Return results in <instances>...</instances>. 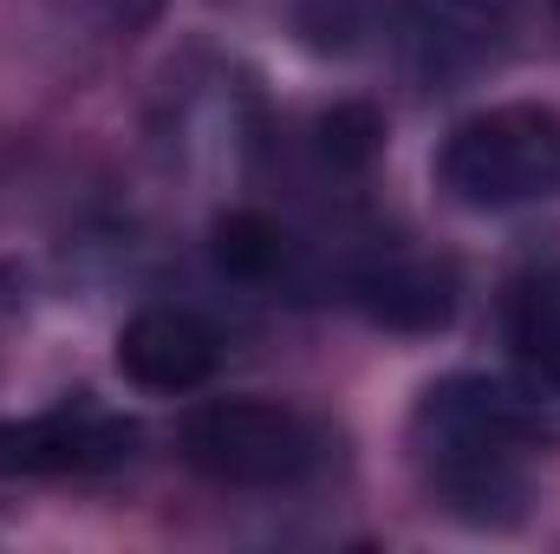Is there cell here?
I'll return each mask as SVG.
<instances>
[{
	"label": "cell",
	"instance_id": "30bf717a",
	"mask_svg": "<svg viewBox=\"0 0 560 554\" xmlns=\"http://www.w3.org/2000/svg\"><path fill=\"white\" fill-rule=\"evenodd\" d=\"M378 150H385V118H378V105L346 99V105L319 112V157H326L332 170H365Z\"/></svg>",
	"mask_w": 560,
	"mask_h": 554
},
{
	"label": "cell",
	"instance_id": "277c9868",
	"mask_svg": "<svg viewBox=\"0 0 560 554\" xmlns=\"http://www.w3.org/2000/svg\"><path fill=\"white\" fill-rule=\"evenodd\" d=\"M509 39V0H392L398 66L423 92L476 79Z\"/></svg>",
	"mask_w": 560,
	"mask_h": 554
},
{
	"label": "cell",
	"instance_id": "8992f818",
	"mask_svg": "<svg viewBox=\"0 0 560 554\" xmlns=\"http://www.w3.org/2000/svg\"><path fill=\"white\" fill-rule=\"evenodd\" d=\"M131 450V424L92 412H46L0 424V476H66V470H98Z\"/></svg>",
	"mask_w": 560,
	"mask_h": 554
},
{
	"label": "cell",
	"instance_id": "8fae6325",
	"mask_svg": "<svg viewBox=\"0 0 560 554\" xmlns=\"http://www.w3.org/2000/svg\"><path fill=\"white\" fill-rule=\"evenodd\" d=\"M555 13H560V0H555Z\"/></svg>",
	"mask_w": 560,
	"mask_h": 554
},
{
	"label": "cell",
	"instance_id": "6da1fadb",
	"mask_svg": "<svg viewBox=\"0 0 560 554\" xmlns=\"http://www.w3.org/2000/svg\"><path fill=\"white\" fill-rule=\"evenodd\" d=\"M555 430L560 424L548 412V399L528 379H482V372L430 385L418 417H411V443H418L430 483L469 516H489L495 503H515L522 496L515 457L535 437H555Z\"/></svg>",
	"mask_w": 560,
	"mask_h": 554
},
{
	"label": "cell",
	"instance_id": "9c48e42d",
	"mask_svg": "<svg viewBox=\"0 0 560 554\" xmlns=\"http://www.w3.org/2000/svg\"><path fill=\"white\" fill-rule=\"evenodd\" d=\"M209 255L229 280H268L280 262V229L261 209H229L209 235Z\"/></svg>",
	"mask_w": 560,
	"mask_h": 554
},
{
	"label": "cell",
	"instance_id": "7a4b0ae2",
	"mask_svg": "<svg viewBox=\"0 0 560 554\" xmlns=\"http://www.w3.org/2000/svg\"><path fill=\"white\" fill-rule=\"evenodd\" d=\"M436 183L463 209H522L560 196V118L541 105H495L463 118L436 150Z\"/></svg>",
	"mask_w": 560,
	"mask_h": 554
},
{
	"label": "cell",
	"instance_id": "ba28073f",
	"mask_svg": "<svg viewBox=\"0 0 560 554\" xmlns=\"http://www.w3.org/2000/svg\"><path fill=\"white\" fill-rule=\"evenodd\" d=\"M509 339L522 353V379L548 399L560 424V268L522 280V293L509 307Z\"/></svg>",
	"mask_w": 560,
	"mask_h": 554
},
{
	"label": "cell",
	"instance_id": "5b68a950",
	"mask_svg": "<svg viewBox=\"0 0 560 554\" xmlns=\"http://www.w3.org/2000/svg\"><path fill=\"white\" fill-rule=\"evenodd\" d=\"M118 372L131 385H143V392L183 399V392L209 385V372H215V333L196 313H183V307H143L118 333Z\"/></svg>",
	"mask_w": 560,
	"mask_h": 554
},
{
	"label": "cell",
	"instance_id": "52a82bcc",
	"mask_svg": "<svg viewBox=\"0 0 560 554\" xmlns=\"http://www.w3.org/2000/svg\"><path fill=\"white\" fill-rule=\"evenodd\" d=\"M352 293H359V307H365L378 326H392V333H430V326H443L450 307H456L450 275H436L430 262H378V268H365V275L352 280Z\"/></svg>",
	"mask_w": 560,
	"mask_h": 554
},
{
	"label": "cell",
	"instance_id": "3957f363",
	"mask_svg": "<svg viewBox=\"0 0 560 554\" xmlns=\"http://www.w3.org/2000/svg\"><path fill=\"white\" fill-rule=\"evenodd\" d=\"M183 457L235 489H280L319 463V430L268 399H215L183 417Z\"/></svg>",
	"mask_w": 560,
	"mask_h": 554
}]
</instances>
